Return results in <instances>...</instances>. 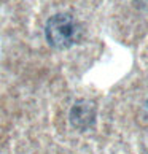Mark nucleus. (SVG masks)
<instances>
[{
  "mask_svg": "<svg viewBox=\"0 0 148 154\" xmlns=\"http://www.w3.org/2000/svg\"><path fill=\"white\" fill-rule=\"evenodd\" d=\"M81 35V27L69 13H58L51 16L45 26L46 42L56 49H67L73 46Z\"/></svg>",
  "mask_w": 148,
  "mask_h": 154,
  "instance_id": "nucleus-1",
  "label": "nucleus"
},
{
  "mask_svg": "<svg viewBox=\"0 0 148 154\" xmlns=\"http://www.w3.org/2000/svg\"><path fill=\"white\" fill-rule=\"evenodd\" d=\"M96 103L91 100H78L70 110V122L78 130H86L96 122Z\"/></svg>",
  "mask_w": 148,
  "mask_h": 154,
  "instance_id": "nucleus-2",
  "label": "nucleus"
},
{
  "mask_svg": "<svg viewBox=\"0 0 148 154\" xmlns=\"http://www.w3.org/2000/svg\"><path fill=\"white\" fill-rule=\"evenodd\" d=\"M140 118H145L148 121V102L143 105V108H142V113H140Z\"/></svg>",
  "mask_w": 148,
  "mask_h": 154,
  "instance_id": "nucleus-3",
  "label": "nucleus"
}]
</instances>
